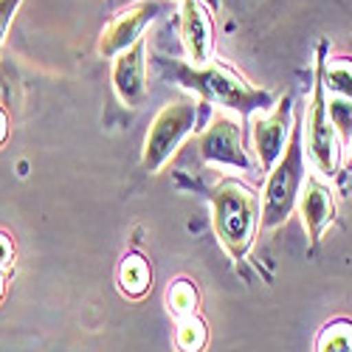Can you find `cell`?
<instances>
[{
	"mask_svg": "<svg viewBox=\"0 0 352 352\" xmlns=\"http://www.w3.org/2000/svg\"><path fill=\"white\" fill-rule=\"evenodd\" d=\"M195 124H197L195 99H175L164 104L144 141V169L158 172L172 158V153L184 144V138L195 130Z\"/></svg>",
	"mask_w": 352,
	"mask_h": 352,
	"instance_id": "cell-4",
	"label": "cell"
},
{
	"mask_svg": "<svg viewBox=\"0 0 352 352\" xmlns=\"http://www.w3.org/2000/svg\"><path fill=\"white\" fill-rule=\"evenodd\" d=\"M20 3H23V0H0V48H3V43H6L9 25H12Z\"/></svg>",
	"mask_w": 352,
	"mask_h": 352,
	"instance_id": "cell-18",
	"label": "cell"
},
{
	"mask_svg": "<svg viewBox=\"0 0 352 352\" xmlns=\"http://www.w3.org/2000/svg\"><path fill=\"white\" fill-rule=\"evenodd\" d=\"M113 87L127 107H138L146 99V40L141 37L135 45H130L124 54L116 56L113 63Z\"/></svg>",
	"mask_w": 352,
	"mask_h": 352,
	"instance_id": "cell-10",
	"label": "cell"
},
{
	"mask_svg": "<svg viewBox=\"0 0 352 352\" xmlns=\"http://www.w3.org/2000/svg\"><path fill=\"white\" fill-rule=\"evenodd\" d=\"M305 181V150L299 138H293L279 164L268 175L265 197H262V228H276L290 217L293 206L299 203Z\"/></svg>",
	"mask_w": 352,
	"mask_h": 352,
	"instance_id": "cell-3",
	"label": "cell"
},
{
	"mask_svg": "<svg viewBox=\"0 0 352 352\" xmlns=\"http://www.w3.org/2000/svg\"><path fill=\"white\" fill-rule=\"evenodd\" d=\"M197 305H200L197 287L189 279H175L166 287V307H169V313L178 321L189 318V316H197Z\"/></svg>",
	"mask_w": 352,
	"mask_h": 352,
	"instance_id": "cell-14",
	"label": "cell"
},
{
	"mask_svg": "<svg viewBox=\"0 0 352 352\" xmlns=\"http://www.w3.org/2000/svg\"><path fill=\"white\" fill-rule=\"evenodd\" d=\"M12 259H14V245L9 240V234L0 231V271H6L12 265Z\"/></svg>",
	"mask_w": 352,
	"mask_h": 352,
	"instance_id": "cell-19",
	"label": "cell"
},
{
	"mask_svg": "<svg viewBox=\"0 0 352 352\" xmlns=\"http://www.w3.org/2000/svg\"><path fill=\"white\" fill-rule=\"evenodd\" d=\"M119 285L133 299L144 296V293L150 290V285H153L150 262H146L144 256H138V254H127L122 259V265H119Z\"/></svg>",
	"mask_w": 352,
	"mask_h": 352,
	"instance_id": "cell-12",
	"label": "cell"
},
{
	"mask_svg": "<svg viewBox=\"0 0 352 352\" xmlns=\"http://www.w3.org/2000/svg\"><path fill=\"white\" fill-rule=\"evenodd\" d=\"M316 352H352V324L349 321H333L321 330L316 341Z\"/></svg>",
	"mask_w": 352,
	"mask_h": 352,
	"instance_id": "cell-16",
	"label": "cell"
},
{
	"mask_svg": "<svg viewBox=\"0 0 352 352\" xmlns=\"http://www.w3.org/2000/svg\"><path fill=\"white\" fill-rule=\"evenodd\" d=\"M9 133H12V124H9V113L0 107V146L9 141Z\"/></svg>",
	"mask_w": 352,
	"mask_h": 352,
	"instance_id": "cell-20",
	"label": "cell"
},
{
	"mask_svg": "<svg viewBox=\"0 0 352 352\" xmlns=\"http://www.w3.org/2000/svg\"><path fill=\"white\" fill-rule=\"evenodd\" d=\"M178 79L195 96L206 99L212 104H220L231 113H240V116L271 107L268 91H256V87H251L245 79H240L231 68L220 63H209L200 68H181Z\"/></svg>",
	"mask_w": 352,
	"mask_h": 352,
	"instance_id": "cell-2",
	"label": "cell"
},
{
	"mask_svg": "<svg viewBox=\"0 0 352 352\" xmlns=\"http://www.w3.org/2000/svg\"><path fill=\"white\" fill-rule=\"evenodd\" d=\"M181 43L195 68L212 63L214 51V25L203 0H181Z\"/></svg>",
	"mask_w": 352,
	"mask_h": 352,
	"instance_id": "cell-9",
	"label": "cell"
},
{
	"mask_svg": "<svg viewBox=\"0 0 352 352\" xmlns=\"http://www.w3.org/2000/svg\"><path fill=\"white\" fill-rule=\"evenodd\" d=\"M197 150H200L203 161H209V164H226V166H237L245 172L251 169V158H248L245 144H243L240 122L231 119L226 113L214 116L209 130L200 135Z\"/></svg>",
	"mask_w": 352,
	"mask_h": 352,
	"instance_id": "cell-8",
	"label": "cell"
},
{
	"mask_svg": "<svg viewBox=\"0 0 352 352\" xmlns=\"http://www.w3.org/2000/svg\"><path fill=\"white\" fill-rule=\"evenodd\" d=\"M299 212H302V223H305V228L310 234V240H321L324 228L336 217L333 189L321 178H307L302 192H299Z\"/></svg>",
	"mask_w": 352,
	"mask_h": 352,
	"instance_id": "cell-11",
	"label": "cell"
},
{
	"mask_svg": "<svg viewBox=\"0 0 352 352\" xmlns=\"http://www.w3.org/2000/svg\"><path fill=\"white\" fill-rule=\"evenodd\" d=\"M206 341H209L206 324L197 316L178 321V330H175V346H178V352H203Z\"/></svg>",
	"mask_w": 352,
	"mask_h": 352,
	"instance_id": "cell-15",
	"label": "cell"
},
{
	"mask_svg": "<svg viewBox=\"0 0 352 352\" xmlns=\"http://www.w3.org/2000/svg\"><path fill=\"white\" fill-rule=\"evenodd\" d=\"M158 12H161L158 0H135L127 9H122L104 25L99 40V54L104 60H116L119 54H124L130 45H135L144 37V28L158 17Z\"/></svg>",
	"mask_w": 352,
	"mask_h": 352,
	"instance_id": "cell-7",
	"label": "cell"
},
{
	"mask_svg": "<svg viewBox=\"0 0 352 352\" xmlns=\"http://www.w3.org/2000/svg\"><path fill=\"white\" fill-rule=\"evenodd\" d=\"M321 79H324V91H330L336 99L352 102V60L349 56H336L321 65Z\"/></svg>",
	"mask_w": 352,
	"mask_h": 352,
	"instance_id": "cell-13",
	"label": "cell"
},
{
	"mask_svg": "<svg viewBox=\"0 0 352 352\" xmlns=\"http://www.w3.org/2000/svg\"><path fill=\"white\" fill-rule=\"evenodd\" d=\"M305 138H307V155L316 166L318 175L333 178L338 172V133L330 122V107H327V96H324V79H318L313 85V99H310V113H307V127H305Z\"/></svg>",
	"mask_w": 352,
	"mask_h": 352,
	"instance_id": "cell-5",
	"label": "cell"
},
{
	"mask_svg": "<svg viewBox=\"0 0 352 352\" xmlns=\"http://www.w3.org/2000/svg\"><path fill=\"white\" fill-rule=\"evenodd\" d=\"M3 293H6V279H3V271H0V299H3Z\"/></svg>",
	"mask_w": 352,
	"mask_h": 352,
	"instance_id": "cell-21",
	"label": "cell"
},
{
	"mask_svg": "<svg viewBox=\"0 0 352 352\" xmlns=\"http://www.w3.org/2000/svg\"><path fill=\"white\" fill-rule=\"evenodd\" d=\"M327 107H330V122H333L336 133H344L352 141V102L336 99V102H327Z\"/></svg>",
	"mask_w": 352,
	"mask_h": 352,
	"instance_id": "cell-17",
	"label": "cell"
},
{
	"mask_svg": "<svg viewBox=\"0 0 352 352\" xmlns=\"http://www.w3.org/2000/svg\"><path fill=\"white\" fill-rule=\"evenodd\" d=\"M212 212L220 245L234 262H243L262 226V200L256 189L240 178H223L212 192Z\"/></svg>",
	"mask_w": 352,
	"mask_h": 352,
	"instance_id": "cell-1",
	"label": "cell"
},
{
	"mask_svg": "<svg viewBox=\"0 0 352 352\" xmlns=\"http://www.w3.org/2000/svg\"><path fill=\"white\" fill-rule=\"evenodd\" d=\"M293 133V104L290 99H282L274 110H262L251 122V138H254V153L259 158V166L271 172L279 158L285 155Z\"/></svg>",
	"mask_w": 352,
	"mask_h": 352,
	"instance_id": "cell-6",
	"label": "cell"
}]
</instances>
